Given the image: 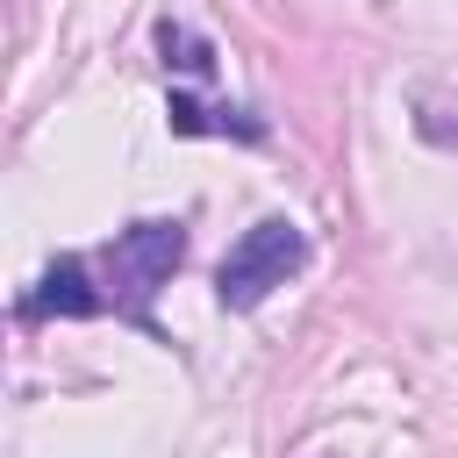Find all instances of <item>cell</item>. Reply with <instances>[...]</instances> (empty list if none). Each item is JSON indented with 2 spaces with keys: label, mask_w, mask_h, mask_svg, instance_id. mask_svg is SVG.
<instances>
[{
  "label": "cell",
  "mask_w": 458,
  "mask_h": 458,
  "mask_svg": "<svg viewBox=\"0 0 458 458\" xmlns=\"http://www.w3.org/2000/svg\"><path fill=\"white\" fill-rule=\"evenodd\" d=\"M179 258H186V222H129V229H114V243L100 250L114 315L150 322V301L165 293V279L179 272Z\"/></svg>",
  "instance_id": "6da1fadb"
},
{
  "label": "cell",
  "mask_w": 458,
  "mask_h": 458,
  "mask_svg": "<svg viewBox=\"0 0 458 458\" xmlns=\"http://www.w3.org/2000/svg\"><path fill=\"white\" fill-rule=\"evenodd\" d=\"M301 258H308V236L286 222V215H265V222H250L236 243H229V258L215 265V301L222 308H258L272 286H286L293 272H301Z\"/></svg>",
  "instance_id": "7a4b0ae2"
},
{
  "label": "cell",
  "mask_w": 458,
  "mask_h": 458,
  "mask_svg": "<svg viewBox=\"0 0 458 458\" xmlns=\"http://www.w3.org/2000/svg\"><path fill=\"white\" fill-rule=\"evenodd\" d=\"M100 308H107V293H93L79 258H57L29 293V315H100Z\"/></svg>",
  "instance_id": "3957f363"
},
{
  "label": "cell",
  "mask_w": 458,
  "mask_h": 458,
  "mask_svg": "<svg viewBox=\"0 0 458 458\" xmlns=\"http://www.w3.org/2000/svg\"><path fill=\"white\" fill-rule=\"evenodd\" d=\"M165 122H172V136H243V143H265L258 114H243V107H200L193 93H172Z\"/></svg>",
  "instance_id": "277c9868"
},
{
  "label": "cell",
  "mask_w": 458,
  "mask_h": 458,
  "mask_svg": "<svg viewBox=\"0 0 458 458\" xmlns=\"http://www.w3.org/2000/svg\"><path fill=\"white\" fill-rule=\"evenodd\" d=\"M157 50H165V64H179V72H215V43L193 36V29H179V21H157Z\"/></svg>",
  "instance_id": "5b68a950"
},
{
  "label": "cell",
  "mask_w": 458,
  "mask_h": 458,
  "mask_svg": "<svg viewBox=\"0 0 458 458\" xmlns=\"http://www.w3.org/2000/svg\"><path fill=\"white\" fill-rule=\"evenodd\" d=\"M415 129H422L429 143H458V122H444V107H422V114H415Z\"/></svg>",
  "instance_id": "8992f818"
}]
</instances>
